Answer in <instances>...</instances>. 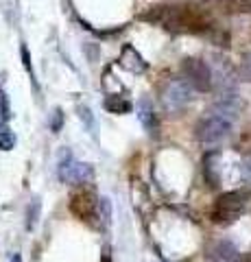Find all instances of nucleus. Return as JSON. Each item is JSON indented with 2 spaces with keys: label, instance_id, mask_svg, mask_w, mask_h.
Instances as JSON below:
<instances>
[{
  "label": "nucleus",
  "instance_id": "0eeeda50",
  "mask_svg": "<svg viewBox=\"0 0 251 262\" xmlns=\"http://www.w3.org/2000/svg\"><path fill=\"white\" fill-rule=\"evenodd\" d=\"M99 208H101V199L96 196L94 190H90V188L77 190L70 196V212L81 221L99 219Z\"/></svg>",
  "mask_w": 251,
  "mask_h": 262
},
{
  "label": "nucleus",
  "instance_id": "f257e3e1",
  "mask_svg": "<svg viewBox=\"0 0 251 262\" xmlns=\"http://www.w3.org/2000/svg\"><path fill=\"white\" fill-rule=\"evenodd\" d=\"M140 20L155 24L166 31L173 33H203L212 31V24L203 13H199L192 7H181V5H151L140 13Z\"/></svg>",
  "mask_w": 251,
  "mask_h": 262
},
{
  "label": "nucleus",
  "instance_id": "aec40b11",
  "mask_svg": "<svg viewBox=\"0 0 251 262\" xmlns=\"http://www.w3.org/2000/svg\"><path fill=\"white\" fill-rule=\"evenodd\" d=\"M11 262H22V258H20V253H13V258H11Z\"/></svg>",
  "mask_w": 251,
  "mask_h": 262
},
{
  "label": "nucleus",
  "instance_id": "1a4fd4ad",
  "mask_svg": "<svg viewBox=\"0 0 251 262\" xmlns=\"http://www.w3.org/2000/svg\"><path fill=\"white\" fill-rule=\"evenodd\" d=\"M210 260L212 262H242L238 249L227 241L216 243L214 247L210 249Z\"/></svg>",
  "mask_w": 251,
  "mask_h": 262
},
{
  "label": "nucleus",
  "instance_id": "9d476101",
  "mask_svg": "<svg viewBox=\"0 0 251 262\" xmlns=\"http://www.w3.org/2000/svg\"><path fill=\"white\" fill-rule=\"evenodd\" d=\"M138 118H140V122L144 125V129L149 131L151 136L157 134V116L155 112H153L151 103L144 98V101H140V105H138Z\"/></svg>",
  "mask_w": 251,
  "mask_h": 262
},
{
  "label": "nucleus",
  "instance_id": "39448f33",
  "mask_svg": "<svg viewBox=\"0 0 251 262\" xmlns=\"http://www.w3.org/2000/svg\"><path fill=\"white\" fill-rule=\"evenodd\" d=\"M57 177L61 179L63 184H77V186H83V184H90L94 179V168L85 162H77L72 155L66 151L59 160V166H57Z\"/></svg>",
  "mask_w": 251,
  "mask_h": 262
},
{
  "label": "nucleus",
  "instance_id": "20e7f679",
  "mask_svg": "<svg viewBox=\"0 0 251 262\" xmlns=\"http://www.w3.org/2000/svg\"><path fill=\"white\" fill-rule=\"evenodd\" d=\"M192 94H194V90L186 79H171L162 88L159 98H162V105H164L166 112L177 114L192 101Z\"/></svg>",
  "mask_w": 251,
  "mask_h": 262
},
{
  "label": "nucleus",
  "instance_id": "412c9836",
  "mask_svg": "<svg viewBox=\"0 0 251 262\" xmlns=\"http://www.w3.org/2000/svg\"><path fill=\"white\" fill-rule=\"evenodd\" d=\"M5 122H7V120H5L3 116H0V131H5Z\"/></svg>",
  "mask_w": 251,
  "mask_h": 262
},
{
  "label": "nucleus",
  "instance_id": "f3484780",
  "mask_svg": "<svg viewBox=\"0 0 251 262\" xmlns=\"http://www.w3.org/2000/svg\"><path fill=\"white\" fill-rule=\"evenodd\" d=\"M20 53H22V63H24V68H27V72L31 75V79L35 81V75H33V66H31V55H29V48H27V46H22V48H20Z\"/></svg>",
  "mask_w": 251,
  "mask_h": 262
},
{
  "label": "nucleus",
  "instance_id": "2eb2a0df",
  "mask_svg": "<svg viewBox=\"0 0 251 262\" xmlns=\"http://www.w3.org/2000/svg\"><path fill=\"white\" fill-rule=\"evenodd\" d=\"M238 72H240V77L245 79V81H251V53H245V55H242Z\"/></svg>",
  "mask_w": 251,
  "mask_h": 262
},
{
  "label": "nucleus",
  "instance_id": "dca6fc26",
  "mask_svg": "<svg viewBox=\"0 0 251 262\" xmlns=\"http://www.w3.org/2000/svg\"><path fill=\"white\" fill-rule=\"evenodd\" d=\"M61 125H63V112H61L59 107H55L53 118H51V131H53V134H59Z\"/></svg>",
  "mask_w": 251,
  "mask_h": 262
},
{
  "label": "nucleus",
  "instance_id": "423d86ee",
  "mask_svg": "<svg viewBox=\"0 0 251 262\" xmlns=\"http://www.w3.org/2000/svg\"><path fill=\"white\" fill-rule=\"evenodd\" d=\"M181 72L184 79L192 85L194 92H208L212 88V70L203 59H197V57H186L181 61Z\"/></svg>",
  "mask_w": 251,
  "mask_h": 262
},
{
  "label": "nucleus",
  "instance_id": "f8f14e48",
  "mask_svg": "<svg viewBox=\"0 0 251 262\" xmlns=\"http://www.w3.org/2000/svg\"><path fill=\"white\" fill-rule=\"evenodd\" d=\"M218 5L232 13H251V0H218Z\"/></svg>",
  "mask_w": 251,
  "mask_h": 262
},
{
  "label": "nucleus",
  "instance_id": "a211bd4d",
  "mask_svg": "<svg viewBox=\"0 0 251 262\" xmlns=\"http://www.w3.org/2000/svg\"><path fill=\"white\" fill-rule=\"evenodd\" d=\"M240 170H242V177H245L247 182L251 184V153H249V155H245V160H242Z\"/></svg>",
  "mask_w": 251,
  "mask_h": 262
},
{
  "label": "nucleus",
  "instance_id": "4468645a",
  "mask_svg": "<svg viewBox=\"0 0 251 262\" xmlns=\"http://www.w3.org/2000/svg\"><path fill=\"white\" fill-rule=\"evenodd\" d=\"M13 146H15V136L9 129L0 131V151H11Z\"/></svg>",
  "mask_w": 251,
  "mask_h": 262
},
{
  "label": "nucleus",
  "instance_id": "f03ea898",
  "mask_svg": "<svg viewBox=\"0 0 251 262\" xmlns=\"http://www.w3.org/2000/svg\"><path fill=\"white\" fill-rule=\"evenodd\" d=\"M232 125H234L232 118L212 112L197 122V127H194V138H197L203 146H216L230 138Z\"/></svg>",
  "mask_w": 251,
  "mask_h": 262
},
{
  "label": "nucleus",
  "instance_id": "ddd939ff",
  "mask_svg": "<svg viewBox=\"0 0 251 262\" xmlns=\"http://www.w3.org/2000/svg\"><path fill=\"white\" fill-rule=\"evenodd\" d=\"M39 210H42V203H39V199H33L29 203V208H27V221H24V227L29 229H33L37 225V219H39Z\"/></svg>",
  "mask_w": 251,
  "mask_h": 262
},
{
  "label": "nucleus",
  "instance_id": "9b49d317",
  "mask_svg": "<svg viewBox=\"0 0 251 262\" xmlns=\"http://www.w3.org/2000/svg\"><path fill=\"white\" fill-rule=\"evenodd\" d=\"M105 110L111 112V114H129L133 110V105L127 101V98L123 96H114V94H109L107 98H105Z\"/></svg>",
  "mask_w": 251,
  "mask_h": 262
},
{
  "label": "nucleus",
  "instance_id": "6e6552de",
  "mask_svg": "<svg viewBox=\"0 0 251 262\" xmlns=\"http://www.w3.org/2000/svg\"><path fill=\"white\" fill-rule=\"evenodd\" d=\"M120 66L127 68L129 72H135V75L147 70V61L142 59V55L138 53L131 44H125L123 51H120Z\"/></svg>",
  "mask_w": 251,
  "mask_h": 262
},
{
  "label": "nucleus",
  "instance_id": "7ed1b4c3",
  "mask_svg": "<svg viewBox=\"0 0 251 262\" xmlns=\"http://www.w3.org/2000/svg\"><path fill=\"white\" fill-rule=\"evenodd\" d=\"M245 203H247V194L240 190H232V192H223L218 199L214 201L210 219L214 223H234L240 214L245 212Z\"/></svg>",
  "mask_w": 251,
  "mask_h": 262
},
{
  "label": "nucleus",
  "instance_id": "6ab92c4d",
  "mask_svg": "<svg viewBox=\"0 0 251 262\" xmlns=\"http://www.w3.org/2000/svg\"><path fill=\"white\" fill-rule=\"evenodd\" d=\"M103 262H111V256H109V249H103Z\"/></svg>",
  "mask_w": 251,
  "mask_h": 262
}]
</instances>
